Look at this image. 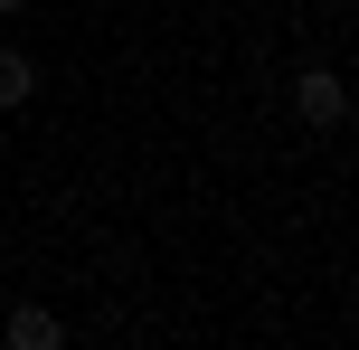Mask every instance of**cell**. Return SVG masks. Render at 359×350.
Masks as SVG:
<instances>
[{
	"label": "cell",
	"mask_w": 359,
	"mask_h": 350,
	"mask_svg": "<svg viewBox=\"0 0 359 350\" xmlns=\"http://www.w3.org/2000/svg\"><path fill=\"white\" fill-rule=\"evenodd\" d=\"M293 114H303L312 133H341V123H350V86H341L331 67H303V76H293Z\"/></svg>",
	"instance_id": "1"
},
{
	"label": "cell",
	"mask_w": 359,
	"mask_h": 350,
	"mask_svg": "<svg viewBox=\"0 0 359 350\" xmlns=\"http://www.w3.org/2000/svg\"><path fill=\"white\" fill-rule=\"evenodd\" d=\"M0 341H10V350H57V341H67V322H57L48 303H19V313L0 322Z\"/></svg>",
	"instance_id": "2"
},
{
	"label": "cell",
	"mask_w": 359,
	"mask_h": 350,
	"mask_svg": "<svg viewBox=\"0 0 359 350\" xmlns=\"http://www.w3.org/2000/svg\"><path fill=\"white\" fill-rule=\"evenodd\" d=\"M38 95V57H19V48H0V114H19Z\"/></svg>",
	"instance_id": "3"
},
{
	"label": "cell",
	"mask_w": 359,
	"mask_h": 350,
	"mask_svg": "<svg viewBox=\"0 0 359 350\" xmlns=\"http://www.w3.org/2000/svg\"><path fill=\"white\" fill-rule=\"evenodd\" d=\"M10 10H29V0H0V19H10Z\"/></svg>",
	"instance_id": "4"
}]
</instances>
